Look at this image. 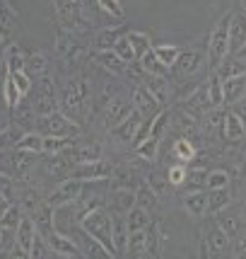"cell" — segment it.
Returning <instances> with one entry per match:
<instances>
[{
    "instance_id": "44dd1931",
    "label": "cell",
    "mask_w": 246,
    "mask_h": 259,
    "mask_svg": "<svg viewBox=\"0 0 246 259\" xmlns=\"http://www.w3.org/2000/svg\"><path fill=\"white\" fill-rule=\"evenodd\" d=\"M126 32H128V27H104V29H99V32L94 34V39H92L94 54H97V51H111L113 44H116Z\"/></svg>"
},
{
    "instance_id": "7dc6e473",
    "label": "cell",
    "mask_w": 246,
    "mask_h": 259,
    "mask_svg": "<svg viewBox=\"0 0 246 259\" xmlns=\"http://www.w3.org/2000/svg\"><path fill=\"white\" fill-rule=\"evenodd\" d=\"M174 158L179 160V162H191V160L196 158V146L191 141H186V138H179L174 143Z\"/></svg>"
},
{
    "instance_id": "1f68e13d",
    "label": "cell",
    "mask_w": 246,
    "mask_h": 259,
    "mask_svg": "<svg viewBox=\"0 0 246 259\" xmlns=\"http://www.w3.org/2000/svg\"><path fill=\"white\" fill-rule=\"evenodd\" d=\"M123 254L126 257H145V230H128Z\"/></svg>"
},
{
    "instance_id": "c3c4849f",
    "label": "cell",
    "mask_w": 246,
    "mask_h": 259,
    "mask_svg": "<svg viewBox=\"0 0 246 259\" xmlns=\"http://www.w3.org/2000/svg\"><path fill=\"white\" fill-rule=\"evenodd\" d=\"M29 254L32 259H46V257H53V249L48 247V242H46V237L41 233H36L32 242V249H29Z\"/></svg>"
},
{
    "instance_id": "7c38bea8",
    "label": "cell",
    "mask_w": 246,
    "mask_h": 259,
    "mask_svg": "<svg viewBox=\"0 0 246 259\" xmlns=\"http://www.w3.org/2000/svg\"><path fill=\"white\" fill-rule=\"evenodd\" d=\"M131 112H133V104L126 100V97H121V95H113L111 102L104 107V124H106V128L113 131Z\"/></svg>"
},
{
    "instance_id": "836d02e7",
    "label": "cell",
    "mask_w": 246,
    "mask_h": 259,
    "mask_svg": "<svg viewBox=\"0 0 246 259\" xmlns=\"http://www.w3.org/2000/svg\"><path fill=\"white\" fill-rule=\"evenodd\" d=\"M3 100H5V107L12 109V107H17V102L24 100L22 92L17 90V85H15V80L8 70H3Z\"/></svg>"
},
{
    "instance_id": "b9f144b4",
    "label": "cell",
    "mask_w": 246,
    "mask_h": 259,
    "mask_svg": "<svg viewBox=\"0 0 246 259\" xmlns=\"http://www.w3.org/2000/svg\"><path fill=\"white\" fill-rule=\"evenodd\" d=\"M157 150H159V141L152 138V136H147L145 141H140V143L135 146V155L147 160V162H152V160L157 158Z\"/></svg>"
},
{
    "instance_id": "3957f363",
    "label": "cell",
    "mask_w": 246,
    "mask_h": 259,
    "mask_svg": "<svg viewBox=\"0 0 246 259\" xmlns=\"http://www.w3.org/2000/svg\"><path fill=\"white\" fill-rule=\"evenodd\" d=\"M53 3V10L60 27L68 32H87L92 27V20L87 17L85 8L80 5V0H51Z\"/></svg>"
},
{
    "instance_id": "30bf717a",
    "label": "cell",
    "mask_w": 246,
    "mask_h": 259,
    "mask_svg": "<svg viewBox=\"0 0 246 259\" xmlns=\"http://www.w3.org/2000/svg\"><path fill=\"white\" fill-rule=\"evenodd\" d=\"M73 177L85 182H106L113 177V165L104 158L92 160V162H82V165H75Z\"/></svg>"
},
{
    "instance_id": "680465c9",
    "label": "cell",
    "mask_w": 246,
    "mask_h": 259,
    "mask_svg": "<svg viewBox=\"0 0 246 259\" xmlns=\"http://www.w3.org/2000/svg\"><path fill=\"white\" fill-rule=\"evenodd\" d=\"M241 10L246 12V0H241Z\"/></svg>"
},
{
    "instance_id": "bcb514c9",
    "label": "cell",
    "mask_w": 246,
    "mask_h": 259,
    "mask_svg": "<svg viewBox=\"0 0 246 259\" xmlns=\"http://www.w3.org/2000/svg\"><path fill=\"white\" fill-rule=\"evenodd\" d=\"M111 235H113L116 254H123V245H126V237H128V228H126V221H123V218H113Z\"/></svg>"
},
{
    "instance_id": "8d00e7d4",
    "label": "cell",
    "mask_w": 246,
    "mask_h": 259,
    "mask_svg": "<svg viewBox=\"0 0 246 259\" xmlns=\"http://www.w3.org/2000/svg\"><path fill=\"white\" fill-rule=\"evenodd\" d=\"M179 46L176 44H157L152 46V54H155L157 58H159V63L162 66H167L169 70H171V66H174V61H176V56H179Z\"/></svg>"
},
{
    "instance_id": "7a4b0ae2",
    "label": "cell",
    "mask_w": 246,
    "mask_h": 259,
    "mask_svg": "<svg viewBox=\"0 0 246 259\" xmlns=\"http://www.w3.org/2000/svg\"><path fill=\"white\" fill-rule=\"evenodd\" d=\"M60 112L70 116L73 121H78L80 116L85 114V109L90 107V82L82 75H70L63 85V92H60Z\"/></svg>"
},
{
    "instance_id": "681fc988",
    "label": "cell",
    "mask_w": 246,
    "mask_h": 259,
    "mask_svg": "<svg viewBox=\"0 0 246 259\" xmlns=\"http://www.w3.org/2000/svg\"><path fill=\"white\" fill-rule=\"evenodd\" d=\"M126 34H128V32H126ZM126 34H123L121 39L113 44V54L121 58L123 63H133L135 54H133V46H131V41H128V36H126Z\"/></svg>"
},
{
    "instance_id": "5b68a950",
    "label": "cell",
    "mask_w": 246,
    "mask_h": 259,
    "mask_svg": "<svg viewBox=\"0 0 246 259\" xmlns=\"http://www.w3.org/2000/svg\"><path fill=\"white\" fill-rule=\"evenodd\" d=\"M229 20H232V15H224L222 20L213 27V32H210V39H208V63H210V70H215L227 58V54H229Z\"/></svg>"
},
{
    "instance_id": "f907efd6",
    "label": "cell",
    "mask_w": 246,
    "mask_h": 259,
    "mask_svg": "<svg viewBox=\"0 0 246 259\" xmlns=\"http://www.w3.org/2000/svg\"><path fill=\"white\" fill-rule=\"evenodd\" d=\"M97 5H99V10H104L106 15H111L116 20L126 17V8H123L121 0H97Z\"/></svg>"
},
{
    "instance_id": "d4e9b609",
    "label": "cell",
    "mask_w": 246,
    "mask_h": 259,
    "mask_svg": "<svg viewBox=\"0 0 246 259\" xmlns=\"http://www.w3.org/2000/svg\"><path fill=\"white\" fill-rule=\"evenodd\" d=\"M111 208L116 213H126V211H131L135 206V189L133 187H121V184H116L111 192Z\"/></svg>"
},
{
    "instance_id": "11a10c76",
    "label": "cell",
    "mask_w": 246,
    "mask_h": 259,
    "mask_svg": "<svg viewBox=\"0 0 246 259\" xmlns=\"http://www.w3.org/2000/svg\"><path fill=\"white\" fill-rule=\"evenodd\" d=\"M10 206H12V201H10V199H8L5 194H0V218L5 215V211H8Z\"/></svg>"
},
{
    "instance_id": "603a6c76",
    "label": "cell",
    "mask_w": 246,
    "mask_h": 259,
    "mask_svg": "<svg viewBox=\"0 0 246 259\" xmlns=\"http://www.w3.org/2000/svg\"><path fill=\"white\" fill-rule=\"evenodd\" d=\"M246 92V75H232L222 80V104H236Z\"/></svg>"
},
{
    "instance_id": "8fae6325",
    "label": "cell",
    "mask_w": 246,
    "mask_h": 259,
    "mask_svg": "<svg viewBox=\"0 0 246 259\" xmlns=\"http://www.w3.org/2000/svg\"><path fill=\"white\" fill-rule=\"evenodd\" d=\"M203 58H205V51L203 49H181L176 61H174V66L171 70L181 75V78H186V75H193L198 68H201Z\"/></svg>"
},
{
    "instance_id": "7402d4cb",
    "label": "cell",
    "mask_w": 246,
    "mask_h": 259,
    "mask_svg": "<svg viewBox=\"0 0 246 259\" xmlns=\"http://www.w3.org/2000/svg\"><path fill=\"white\" fill-rule=\"evenodd\" d=\"M24 63H27V54H24V49L20 44H10L5 46V54H3V70H8V73H20L24 70Z\"/></svg>"
},
{
    "instance_id": "d6986e66",
    "label": "cell",
    "mask_w": 246,
    "mask_h": 259,
    "mask_svg": "<svg viewBox=\"0 0 246 259\" xmlns=\"http://www.w3.org/2000/svg\"><path fill=\"white\" fill-rule=\"evenodd\" d=\"M143 85H145L147 92L157 100L159 107H167L169 97H171V85H169L167 78H162V75H145V78H143Z\"/></svg>"
},
{
    "instance_id": "5bb4252c",
    "label": "cell",
    "mask_w": 246,
    "mask_h": 259,
    "mask_svg": "<svg viewBox=\"0 0 246 259\" xmlns=\"http://www.w3.org/2000/svg\"><path fill=\"white\" fill-rule=\"evenodd\" d=\"M63 155L73 160L75 165H82V162H92V160H99L101 158V148L99 143H82V141H73L70 146L63 150Z\"/></svg>"
},
{
    "instance_id": "816d5d0a",
    "label": "cell",
    "mask_w": 246,
    "mask_h": 259,
    "mask_svg": "<svg viewBox=\"0 0 246 259\" xmlns=\"http://www.w3.org/2000/svg\"><path fill=\"white\" fill-rule=\"evenodd\" d=\"M10 75H12V80H15V85H17V90L22 92V97H29L34 80L27 75V70H20V73H10Z\"/></svg>"
},
{
    "instance_id": "9a60e30c",
    "label": "cell",
    "mask_w": 246,
    "mask_h": 259,
    "mask_svg": "<svg viewBox=\"0 0 246 259\" xmlns=\"http://www.w3.org/2000/svg\"><path fill=\"white\" fill-rule=\"evenodd\" d=\"M131 104H133L135 112H140L143 116H155L159 109H164V107L157 104V100L147 92V88L143 82H138L133 88V92H131Z\"/></svg>"
},
{
    "instance_id": "f546056e",
    "label": "cell",
    "mask_w": 246,
    "mask_h": 259,
    "mask_svg": "<svg viewBox=\"0 0 246 259\" xmlns=\"http://www.w3.org/2000/svg\"><path fill=\"white\" fill-rule=\"evenodd\" d=\"M229 206H232V194L227 192V187L224 189H208V211H205V215H217Z\"/></svg>"
},
{
    "instance_id": "cb8c5ba5",
    "label": "cell",
    "mask_w": 246,
    "mask_h": 259,
    "mask_svg": "<svg viewBox=\"0 0 246 259\" xmlns=\"http://www.w3.org/2000/svg\"><path fill=\"white\" fill-rule=\"evenodd\" d=\"M143 119H145V116H143L140 112H135V109H133V112L128 114L126 119H123L121 124H118L116 128H113L111 134L116 136L118 141H123V143H133L135 131H138V126H140V121H143Z\"/></svg>"
},
{
    "instance_id": "7bdbcfd3",
    "label": "cell",
    "mask_w": 246,
    "mask_h": 259,
    "mask_svg": "<svg viewBox=\"0 0 246 259\" xmlns=\"http://www.w3.org/2000/svg\"><path fill=\"white\" fill-rule=\"evenodd\" d=\"M205 180H208V169L205 167H196V169L186 167V180H183V184H189V192L205 189Z\"/></svg>"
},
{
    "instance_id": "f6af8a7d",
    "label": "cell",
    "mask_w": 246,
    "mask_h": 259,
    "mask_svg": "<svg viewBox=\"0 0 246 259\" xmlns=\"http://www.w3.org/2000/svg\"><path fill=\"white\" fill-rule=\"evenodd\" d=\"M229 172L227 169H208V180H205V189H224L229 187Z\"/></svg>"
},
{
    "instance_id": "f5cc1de1",
    "label": "cell",
    "mask_w": 246,
    "mask_h": 259,
    "mask_svg": "<svg viewBox=\"0 0 246 259\" xmlns=\"http://www.w3.org/2000/svg\"><path fill=\"white\" fill-rule=\"evenodd\" d=\"M167 180L171 187H181L183 180H186V165H174V167L167 169Z\"/></svg>"
},
{
    "instance_id": "83f0119b",
    "label": "cell",
    "mask_w": 246,
    "mask_h": 259,
    "mask_svg": "<svg viewBox=\"0 0 246 259\" xmlns=\"http://www.w3.org/2000/svg\"><path fill=\"white\" fill-rule=\"evenodd\" d=\"M24 70H27V75L32 80L46 75V73H48V56H46L44 51H29V54H27Z\"/></svg>"
},
{
    "instance_id": "6f0895ef",
    "label": "cell",
    "mask_w": 246,
    "mask_h": 259,
    "mask_svg": "<svg viewBox=\"0 0 246 259\" xmlns=\"http://www.w3.org/2000/svg\"><path fill=\"white\" fill-rule=\"evenodd\" d=\"M5 41H3V39H0V66H3V54H5Z\"/></svg>"
},
{
    "instance_id": "277c9868",
    "label": "cell",
    "mask_w": 246,
    "mask_h": 259,
    "mask_svg": "<svg viewBox=\"0 0 246 259\" xmlns=\"http://www.w3.org/2000/svg\"><path fill=\"white\" fill-rule=\"evenodd\" d=\"M29 95H32V104L36 116H44V114H51L58 109V88L56 80L51 78L48 73L34 80Z\"/></svg>"
},
{
    "instance_id": "f1b7e54d",
    "label": "cell",
    "mask_w": 246,
    "mask_h": 259,
    "mask_svg": "<svg viewBox=\"0 0 246 259\" xmlns=\"http://www.w3.org/2000/svg\"><path fill=\"white\" fill-rule=\"evenodd\" d=\"M123 221H126V228H128V230H145V228L152 223V215H150L147 208L135 203L131 211L123 213Z\"/></svg>"
},
{
    "instance_id": "4dcf8cb0",
    "label": "cell",
    "mask_w": 246,
    "mask_h": 259,
    "mask_svg": "<svg viewBox=\"0 0 246 259\" xmlns=\"http://www.w3.org/2000/svg\"><path fill=\"white\" fill-rule=\"evenodd\" d=\"M46 169H48L51 177H70L73 169H75V162L68 155H63V153H53L51 160L46 162Z\"/></svg>"
},
{
    "instance_id": "8992f818",
    "label": "cell",
    "mask_w": 246,
    "mask_h": 259,
    "mask_svg": "<svg viewBox=\"0 0 246 259\" xmlns=\"http://www.w3.org/2000/svg\"><path fill=\"white\" fill-rule=\"evenodd\" d=\"M85 180H78V177H63L60 184H58L53 192L46 196V201L51 203L53 208H66V206H75V203L82 199V194H85Z\"/></svg>"
},
{
    "instance_id": "d590c367",
    "label": "cell",
    "mask_w": 246,
    "mask_h": 259,
    "mask_svg": "<svg viewBox=\"0 0 246 259\" xmlns=\"http://www.w3.org/2000/svg\"><path fill=\"white\" fill-rule=\"evenodd\" d=\"M128 41H131V46H133V54H135V61L143 56L145 51H150L152 49V39H150V34L145 32H135V29H128Z\"/></svg>"
},
{
    "instance_id": "ee69618b",
    "label": "cell",
    "mask_w": 246,
    "mask_h": 259,
    "mask_svg": "<svg viewBox=\"0 0 246 259\" xmlns=\"http://www.w3.org/2000/svg\"><path fill=\"white\" fill-rule=\"evenodd\" d=\"M157 201H159V199H157V194L147 187V182L138 184V189H135V203H138V206H143V208L150 211V208H155Z\"/></svg>"
},
{
    "instance_id": "e575fe53",
    "label": "cell",
    "mask_w": 246,
    "mask_h": 259,
    "mask_svg": "<svg viewBox=\"0 0 246 259\" xmlns=\"http://www.w3.org/2000/svg\"><path fill=\"white\" fill-rule=\"evenodd\" d=\"M138 63L143 66V70H145L147 75H162V78H169V68L159 63V58L152 54V49H150V51H145L143 56L138 58Z\"/></svg>"
},
{
    "instance_id": "9c48e42d",
    "label": "cell",
    "mask_w": 246,
    "mask_h": 259,
    "mask_svg": "<svg viewBox=\"0 0 246 259\" xmlns=\"http://www.w3.org/2000/svg\"><path fill=\"white\" fill-rule=\"evenodd\" d=\"M56 51L66 66H80V61L85 56V49L80 46V41L73 36V32H68V29H58Z\"/></svg>"
},
{
    "instance_id": "ab89813d",
    "label": "cell",
    "mask_w": 246,
    "mask_h": 259,
    "mask_svg": "<svg viewBox=\"0 0 246 259\" xmlns=\"http://www.w3.org/2000/svg\"><path fill=\"white\" fill-rule=\"evenodd\" d=\"M75 141V136H44V153H63L70 143Z\"/></svg>"
},
{
    "instance_id": "484cf974",
    "label": "cell",
    "mask_w": 246,
    "mask_h": 259,
    "mask_svg": "<svg viewBox=\"0 0 246 259\" xmlns=\"http://www.w3.org/2000/svg\"><path fill=\"white\" fill-rule=\"evenodd\" d=\"M183 211H186L191 218H203L205 211H208V192H203V189L189 192L183 196Z\"/></svg>"
},
{
    "instance_id": "db71d44e",
    "label": "cell",
    "mask_w": 246,
    "mask_h": 259,
    "mask_svg": "<svg viewBox=\"0 0 246 259\" xmlns=\"http://www.w3.org/2000/svg\"><path fill=\"white\" fill-rule=\"evenodd\" d=\"M217 226H220L224 233L229 235V240H234L236 233H239V218H222Z\"/></svg>"
},
{
    "instance_id": "52a82bcc",
    "label": "cell",
    "mask_w": 246,
    "mask_h": 259,
    "mask_svg": "<svg viewBox=\"0 0 246 259\" xmlns=\"http://www.w3.org/2000/svg\"><path fill=\"white\" fill-rule=\"evenodd\" d=\"M34 128L39 131L41 136H78V124L66 116V114L56 109L51 114H44V116H36V124Z\"/></svg>"
},
{
    "instance_id": "60d3db41",
    "label": "cell",
    "mask_w": 246,
    "mask_h": 259,
    "mask_svg": "<svg viewBox=\"0 0 246 259\" xmlns=\"http://www.w3.org/2000/svg\"><path fill=\"white\" fill-rule=\"evenodd\" d=\"M147 187H150V189H152V192L157 194V199H167L169 192L174 189V187L169 184L167 177H162V175H157V172L147 175Z\"/></svg>"
},
{
    "instance_id": "9f6ffc18",
    "label": "cell",
    "mask_w": 246,
    "mask_h": 259,
    "mask_svg": "<svg viewBox=\"0 0 246 259\" xmlns=\"http://www.w3.org/2000/svg\"><path fill=\"white\" fill-rule=\"evenodd\" d=\"M236 254H239V257H246V237H244V240H239V247H236Z\"/></svg>"
},
{
    "instance_id": "4fadbf2b",
    "label": "cell",
    "mask_w": 246,
    "mask_h": 259,
    "mask_svg": "<svg viewBox=\"0 0 246 259\" xmlns=\"http://www.w3.org/2000/svg\"><path fill=\"white\" fill-rule=\"evenodd\" d=\"M22 27L20 15L15 12V8L10 5V0H0V39L5 44H10L15 32Z\"/></svg>"
},
{
    "instance_id": "f35d334b",
    "label": "cell",
    "mask_w": 246,
    "mask_h": 259,
    "mask_svg": "<svg viewBox=\"0 0 246 259\" xmlns=\"http://www.w3.org/2000/svg\"><path fill=\"white\" fill-rule=\"evenodd\" d=\"M97 61H99V63L106 68L109 73L118 75V78L123 75V68H126V63H123L121 58L113 54V49H111V51H97Z\"/></svg>"
},
{
    "instance_id": "ffe728a7",
    "label": "cell",
    "mask_w": 246,
    "mask_h": 259,
    "mask_svg": "<svg viewBox=\"0 0 246 259\" xmlns=\"http://www.w3.org/2000/svg\"><path fill=\"white\" fill-rule=\"evenodd\" d=\"M222 131L227 141H241L246 138V121L239 112H227L222 114Z\"/></svg>"
},
{
    "instance_id": "2e32d148",
    "label": "cell",
    "mask_w": 246,
    "mask_h": 259,
    "mask_svg": "<svg viewBox=\"0 0 246 259\" xmlns=\"http://www.w3.org/2000/svg\"><path fill=\"white\" fill-rule=\"evenodd\" d=\"M44 237H46V242H48V247L53 249V254H58V257H80V254H82V249L73 242V237L66 235V233H60L58 228Z\"/></svg>"
},
{
    "instance_id": "d6a6232c",
    "label": "cell",
    "mask_w": 246,
    "mask_h": 259,
    "mask_svg": "<svg viewBox=\"0 0 246 259\" xmlns=\"http://www.w3.org/2000/svg\"><path fill=\"white\" fill-rule=\"evenodd\" d=\"M17 150H27V153H34V155H39V153H44V136L39 134L36 128L32 131H24L20 136V141H17Z\"/></svg>"
},
{
    "instance_id": "4316f807",
    "label": "cell",
    "mask_w": 246,
    "mask_h": 259,
    "mask_svg": "<svg viewBox=\"0 0 246 259\" xmlns=\"http://www.w3.org/2000/svg\"><path fill=\"white\" fill-rule=\"evenodd\" d=\"M162 245H164V233L157 221H152L145 228V257H159L162 254Z\"/></svg>"
},
{
    "instance_id": "e0dca14e",
    "label": "cell",
    "mask_w": 246,
    "mask_h": 259,
    "mask_svg": "<svg viewBox=\"0 0 246 259\" xmlns=\"http://www.w3.org/2000/svg\"><path fill=\"white\" fill-rule=\"evenodd\" d=\"M10 124H15L20 131H32L34 124H36V112H34V104L32 100H20L17 102V107H12L10 109Z\"/></svg>"
},
{
    "instance_id": "ba28073f",
    "label": "cell",
    "mask_w": 246,
    "mask_h": 259,
    "mask_svg": "<svg viewBox=\"0 0 246 259\" xmlns=\"http://www.w3.org/2000/svg\"><path fill=\"white\" fill-rule=\"evenodd\" d=\"M227 245H229V235L215 223L213 228H203L201 230V252L198 254L203 259L217 257V254H222L227 249Z\"/></svg>"
},
{
    "instance_id": "ac0fdd59",
    "label": "cell",
    "mask_w": 246,
    "mask_h": 259,
    "mask_svg": "<svg viewBox=\"0 0 246 259\" xmlns=\"http://www.w3.org/2000/svg\"><path fill=\"white\" fill-rule=\"evenodd\" d=\"M246 44V12L239 10L232 15L229 20V54L239 51L241 46ZM227 54V56H229Z\"/></svg>"
},
{
    "instance_id": "6da1fadb",
    "label": "cell",
    "mask_w": 246,
    "mask_h": 259,
    "mask_svg": "<svg viewBox=\"0 0 246 259\" xmlns=\"http://www.w3.org/2000/svg\"><path fill=\"white\" fill-rule=\"evenodd\" d=\"M111 226H113V215L109 213V208H104V203L92 206V208H87L85 213L80 215V230H82L85 235H90L92 240H97L99 245H104V249H106L111 257H116Z\"/></svg>"
},
{
    "instance_id": "74e56055",
    "label": "cell",
    "mask_w": 246,
    "mask_h": 259,
    "mask_svg": "<svg viewBox=\"0 0 246 259\" xmlns=\"http://www.w3.org/2000/svg\"><path fill=\"white\" fill-rule=\"evenodd\" d=\"M205 88H208V97H210L213 109H220L222 107V78L215 70H210V78L205 82Z\"/></svg>"
}]
</instances>
